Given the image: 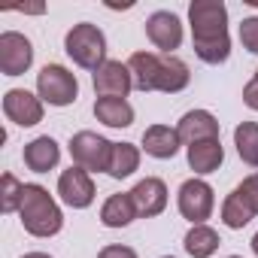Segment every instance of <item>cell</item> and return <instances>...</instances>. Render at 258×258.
Here are the masks:
<instances>
[{
    "mask_svg": "<svg viewBox=\"0 0 258 258\" xmlns=\"http://www.w3.org/2000/svg\"><path fill=\"white\" fill-rule=\"evenodd\" d=\"M4 112H7L10 121H16L22 127H34V124L43 121V103H40V97H34L25 88H13V91L4 94Z\"/></svg>",
    "mask_w": 258,
    "mask_h": 258,
    "instance_id": "12",
    "label": "cell"
},
{
    "mask_svg": "<svg viewBox=\"0 0 258 258\" xmlns=\"http://www.w3.org/2000/svg\"><path fill=\"white\" fill-rule=\"evenodd\" d=\"M112 146L115 143H109L106 137H100V134H94V131H79V134H73L70 137V155H73V161H76V167H82V170H106L109 167V158H112Z\"/></svg>",
    "mask_w": 258,
    "mask_h": 258,
    "instance_id": "7",
    "label": "cell"
},
{
    "mask_svg": "<svg viewBox=\"0 0 258 258\" xmlns=\"http://www.w3.org/2000/svg\"><path fill=\"white\" fill-rule=\"evenodd\" d=\"M64 49L67 55L85 67V70H97L106 64V37L97 25L91 22H82V25H73L64 37Z\"/></svg>",
    "mask_w": 258,
    "mask_h": 258,
    "instance_id": "4",
    "label": "cell"
},
{
    "mask_svg": "<svg viewBox=\"0 0 258 258\" xmlns=\"http://www.w3.org/2000/svg\"><path fill=\"white\" fill-rule=\"evenodd\" d=\"M131 70L134 88L137 91H164V94H176L188 85L191 73L188 64L176 55H155V52H134L127 61Z\"/></svg>",
    "mask_w": 258,
    "mask_h": 258,
    "instance_id": "2",
    "label": "cell"
},
{
    "mask_svg": "<svg viewBox=\"0 0 258 258\" xmlns=\"http://www.w3.org/2000/svg\"><path fill=\"white\" fill-rule=\"evenodd\" d=\"M219 234L213 231V228H207V225H195L188 234H185V252L191 255V258H210L216 249H219Z\"/></svg>",
    "mask_w": 258,
    "mask_h": 258,
    "instance_id": "22",
    "label": "cell"
},
{
    "mask_svg": "<svg viewBox=\"0 0 258 258\" xmlns=\"http://www.w3.org/2000/svg\"><path fill=\"white\" fill-rule=\"evenodd\" d=\"M179 146H182L179 131L170 124H152L143 131V149L152 158H173L179 152Z\"/></svg>",
    "mask_w": 258,
    "mask_h": 258,
    "instance_id": "16",
    "label": "cell"
},
{
    "mask_svg": "<svg viewBox=\"0 0 258 258\" xmlns=\"http://www.w3.org/2000/svg\"><path fill=\"white\" fill-rule=\"evenodd\" d=\"M37 91L49 106H70L76 100V94H79V82L67 67L46 64L37 73Z\"/></svg>",
    "mask_w": 258,
    "mask_h": 258,
    "instance_id": "6",
    "label": "cell"
},
{
    "mask_svg": "<svg viewBox=\"0 0 258 258\" xmlns=\"http://www.w3.org/2000/svg\"><path fill=\"white\" fill-rule=\"evenodd\" d=\"M228 258H240V255H228Z\"/></svg>",
    "mask_w": 258,
    "mask_h": 258,
    "instance_id": "31",
    "label": "cell"
},
{
    "mask_svg": "<svg viewBox=\"0 0 258 258\" xmlns=\"http://www.w3.org/2000/svg\"><path fill=\"white\" fill-rule=\"evenodd\" d=\"M146 37L155 43V49H161L164 55H170L173 49H179L182 43V22L167 13V10H158L146 19Z\"/></svg>",
    "mask_w": 258,
    "mask_h": 258,
    "instance_id": "11",
    "label": "cell"
},
{
    "mask_svg": "<svg viewBox=\"0 0 258 258\" xmlns=\"http://www.w3.org/2000/svg\"><path fill=\"white\" fill-rule=\"evenodd\" d=\"M240 43H243V49H249L252 55H258V16L243 19V25H240Z\"/></svg>",
    "mask_w": 258,
    "mask_h": 258,
    "instance_id": "25",
    "label": "cell"
},
{
    "mask_svg": "<svg viewBox=\"0 0 258 258\" xmlns=\"http://www.w3.org/2000/svg\"><path fill=\"white\" fill-rule=\"evenodd\" d=\"M19 216H22L25 231L34 234V237H55L64 225V216H61L58 204L52 201V195L43 185H25Z\"/></svg>",
    "mask_w": 258,
    "mask_h": 258,
    "instance_id": "3",
    "label": "cell"
},
{
    "mask_svg": "<svg viewBox=\"0 0 258 258\" xmlns=\"http://www.w3.org/2000/svg\"><path fill=\"white\" fill-rule=\"evenodd\" d=\"M176 131H179V140L188 143V146L201 143V140H219V121L207 109H191L179 118Z\"/></svg>",
    "mask_w": 258,
    "mask_h": 258,
    "instance_id": "15",
    "label": "cell"
},
{
    "mask_svg": "<svg viewBox=\"0 0 258 258\" xmlns=\"http://www.w3.org/2000/svg\"><path fill=\"white\" fill-rule=\"evenodd\" d=\"M234 146L246 164L258 167V121H240L234 127Z\"/></svg>",
    "mask_w": 258,
    "mask_h": 258,
    "instance_id": "23",
    "label": "cell"
},
{
    "mask_svg": "<svg viewBox=\"0 0 258 258\" xmlns=\"http://www.w3.org/2000/svg\"><path fill=\"white\" fill-rule=\"evenodd\" d=\"M255 82H258V70H255Z\"/></svg>",
    "mask_w": 258,
    "mask_h": 258,
    "instance_id": "30",
    "label": "cell"
},
{
    "mask_svg": "<svg viewBox=\"0 0 258 258\" xmlns=\"http://www.w3.org/2000/svg\"><path fill=\"white\" fill-rule=\"evenodd\" d=\"M225 161V149L219 140H201L188 146V167L195 173H213Z\"/></svg>",
    "mask_w": 258,
    "mask_h": 258,
    "instance_id": "20",
    "label": "cell"
},
{
    "mask_svg": "<svg viewBox=\"0 0 258 258\" xmlns=\"http://www.w3.org/2000/svg\"><path fill=\"white\" fill-rule=\"evenodd\" d=\"M131 198H134L137 216L152 219V216L164 213V207H167V185H164L158 176H146V179H140V182L131 188Z\"/></svg>",
    "mask_w": 258,
    "mask_h": 258,
    "instance_id": "14",
    "label": "cell"
},
{
    "mask_svg": "<svg viewBox=\"0 0 258 258\" xmlns=\"http://www.w3.org/2000/svg\"><path fill=\"white\" fill-rule=\"evenodd\" d=\"M22 198H25V185L13 173H4V179H0V210L16 213L22 207Z\"/></svg>",
    "mask_w": 258,
    "mask_h": 258,
    "instance_id": "24",
    "label": "cell"
},
{
    "mask_svg": "<svg viewBox=\"0 0 258 258\" xmlns=\"http://www.w3.org/2000/svg\"><path fill=\"white\" fill-rule=\"evenodd\" d=\"M22 258H52V255H46V252H28V255H22Z\"/></svg>",
    "mask_w": 258,
    "mask_h": 258,
    "instance_id": "28",
    "label": "cell"
},
{
    "mask_svg": "<svg viewBox=\"0 0 258 258\" xmlns=\"http://www.w3.org/2000/svg\"><path fill=\"white\" fill-rule=\"evenodd\" d=\"M134 88L131 70L121 61H106L103 67L94 70V91L97 97H127V91Z\"/></svg>",
    "mask_w": 258,
    "mask_h": 258,
    "instance_id": "13",
    "label": "cell"
},
{
    "mask_svg": "<svg viewBox=\"0 0 258 258\" xmlns=\"http://www.w3.org/2000/svg\"><path fill=\"white\" fill-rule=\"evenodd\" d=\"M164 258H173V255H164Z\"/></svg>",
    "mask_w": 258,
    "mask_h": 258,
    "instance_id": "32",
    "label": "cell"
},
{
    "mask_svg": "<svg viewBox=\"0 0 258 258\" xmlns=\"http://www.w3.org/2000/svg\"><path fill=\"white\" fill-rule=\"evenodd\" d=\"M213 204H216L213 188L204 179H185L179 185V213L191 225H204L213 213Z\"/></svg>",
    "mask_w": 258,
    "mask_h": 258,
    "instance_id": "9",
    "label": "cell"
},
{
    "mask_svg": "<svg viewBox=\"0 0 258 258\" xmlns=\"http://www.w3.org/2000/svg\"><path fill=\"white\" fill-rule=\"evenodd\" d=\"M195 55L204 64H222L231 55L228 40V7L222 0H195L188 7Z\"/></svg>",
    "mask_w": 258,
    "mask_h": 258,
    "instance_id": "1",
    "label": "cell"
},
{
    "mask_svg": "<svg viewBox=\"0 0 258 258\" xmlns=\"http://www.w3.org/2000/svg\"><path fill=\"white\" fill-rule=\"evenodd\" d=\"M58 161H61V149L52 137H37L25 146V164L34 173H49L52 167H58Z\"/></svg>",
    "mask_w": 258,
    "mask_h": 258,
    "instance_id": "17",
    "label": "cell"
},
{
    "mask_svg": "<svg viewBox=\"0 0 258 258\" xmlns=\"http://www.w3.org/2000/svg\"><path fill=\"white\" fill-rule=\"evenodd\" d=\"M243 103H246L249 109H255V112H258V82H255V79L243 88Z\"/></svg>",
    "mask_w": 258,
    "mask_h": 258,
    "instance_id": "27",
    "label": "cell"
},
{
    "mask_svg": "<svg viewBox=\"0 0 258 258\" xmlns=\"http://www.w3.org/2000/svg\"><path fill=\"white\" fill-rule=\"evenodd\" d=\"M94 115L106 127H127L134 121V106L124 97H97L94 100Z\"/></svg>",
    "mask_w": 258,
    "mask_h": 258,
    "instance_id": "18",
    "label": "cell"
},
{
    "mask_svg": "<svg viewBox=\"0 0 258 258\" xmlns=\"http://www.w3.org/2000/svg\"><path fill=\"white\" fill-rule=\"evenodd\" d=\"M255 216H258V173L246 176L222 204V222L234 231L246 228Z\"/></svg>",
    "mask_w": 258,
    "mask_h": 258,
    "instance_id": "5",
    "label": "cell"
},
{
    "mask_svg": "<svg viewBox=\"0 0 258 258\" xmlns=\"http://www.w3.org/2000/svg\"><path fill=\"white\" fill-rule=\"evenodd\" d=\"M137 167H140V149L134 143H115L112 146V158H109V167H106V173L112 179L131 176Z\"/></svg>",
    "mask_w": 258,
    "mask_h": 258,
    "instance_id": "21",
    "label": "cell"
},
{
    "mask_svg": "<svg viewBox=\"0 0 258 258\" xmlns=\"http://www.w3.org/2000/svg\"><path fill=\"white\" fill-rule=\"evenodd\" d=\"M58 195H61V201H64L67 207H73V210L91 207V201H94V182H91L88 170H82V167L64 170V173L58 176Z\"/></svg>",
    "mask_w": 258,
    "mask_h": 258,
    "instance_id": "10",
    "label": "cell"
},
{
    "mask_svg": "<svg viewBox=\"0 0 258 258\" xmlns=\"http://www.w3.org/2000/svg\"><path fill=\"white\" fill-rule=\"evenodd\" d=\"M134 219H137V207H134L131 191H127V195H109L106 204L100 207V222L106 228H124V225H131Z\"/></svg>",
    "mask_w": 258,
    "mask_h": 258,
    "instance_id": "19",
    "label": "cell"
},
{
    "mask_svg": "<svg viewBox=\"0 0 258 258\" xmlns=\"http://www.w3.org/2000/svg\"><path fill=\"white\" fill-rule=\"evenodd\" d=\"M97 258H137V252H134L131 246H118V243H112V246H103Z\"/></svg>",
    "mask_w": 258,
    "mask_h": 258,
    "instance_id": "26",
    "label": "cell"
},
{
    "mask_svg": "<svg viewBox=\"0 0 258 258\" xmlns=\"http://www.w3.org/2000/svg\"><path fill=\"white\" fill-rule=\"evenodd\" d=\"M252 252H255V255H258V234H255V237H252Z\"/></svg>",
    "mask_w": 258,
    "mask_h": 258,
    "instance_id": "29",
    "label": "cell"
},
{
    "mask_svg": "<svg viewBox=\"0 0 258 258\" xmlns=\"http://www.w3.org/2000/svg\"><path fill=\"white\" fill-rule=\"evenodd\" d=\"M31 64H34V46L25 34L19 31L0 34V70H4V76H22Z\"/></svg>",
    "mask_w": 258,
    "mask_h": 258,
    "instance_id": "8",
    "label": "cell"
}]
</instances>
